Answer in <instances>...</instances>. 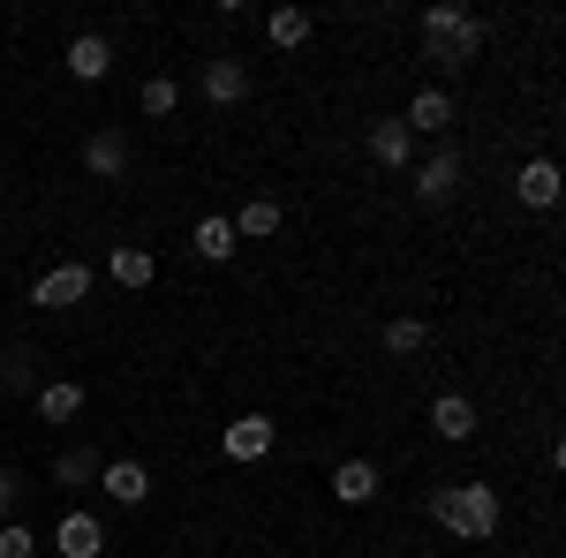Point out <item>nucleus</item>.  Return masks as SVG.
I'll return each instance as SVG.
<instances>
[{
  "instance_id": "b1692460",
  "label": "nucleus",
  "mask_w": 566,
  "mask_h": 558,
  "mask_svg": "<svg viewBox=\"0 0 566 558\" xmlns=\"http://www.w3.org/2000/svg\"><path fill=\"white\" fill-rule=\"evenodd\" d=\"M98 475V453H61L53 461V483H91Z\"/></svg>"
},
{
  "instance_id": "dca6fc26",
  "label": "nucleus",
  "mask_w": 566,
  "mask_h": 558,
  "mask_svg": "<svg viewBox=\"0 0 566 558\" xmlns=\"http://www.w3.org/2000/svg\"><path fill=\"white\" fill-rule=\"evenodd\" d=\"M189 242H197V257H205V264H227V257H234V250H242V242H234V219H197V234H189Z\"/></svg>"
},
{
  "instance_id": "f3484780",
  "label": "nucleus",
  "mask_w": 566,
  "mask_h": 558,
  "mask_svg": "<svg viewBox=\"0 0 566 558\" xmlns=\"http://www.w3.org/2000/svg\"><path fill=\"white\" fill-rule=\"evenodd\" d=\"M310 31H317V15H310V8H272V15H264V39L280 45V53H287V45H303Z\"/></svg>"
},
{
  "instance_id": "4be33fe9",
  "label": "nucleus",
  "mask_w": 566,
  "mask_h": 558,
  "mask_svg": "<svg viewBox=\"0 0 566 558\" xmlns=\"http://www.w3.org/2000/svg\"><path fill=\"white\" fill-rule=\"evenodd\" d=\"M423 340H431V325H423V317H392V325H386L392 355H423Z\"/></svg>"
},
{
  "instance_id": "6ab92c4d",
  "label": "nucleus",
  "mask_w": 566,
  "mask_h": 558,
  "mask_svg": "<svg viewBox=\"0 0 566 558\" xmlns=\"http://www.w3.org/2000/svg\"><path fill=\"white\" fill-rule=\"evenodd\" d=\"M106 272H114V287H151V272H159V264H151V250H114V257H106Z\"/></svg>"
},
{
  "instance_id": "f03ea898",
  "label": "nucleus",
  "mask_w": 566,
  "mask_h": 558,
  "mask_svg": "<svg viewBox=\"0 0 566 558\" xmlns=\"http://www.w3.org/2000/svg\"><path fill=\"white\" fill-rule=\"evenodd\" d=\"M483 53V15L469 8H423V61L431 69H469Z\"/></svg>"
},
{
  "instance_id": "393cba45",
  "label": "nucleus",
  "mask_w": 566,
  "mask_h": 558,
  "mask_svg": "<svg viewBox=\"0 0 566 558\" xmlns=\"http://www.w3.org/2000/svg\"><path fill=\"white\" fill-rule=\"evenodd\" d=\"M8 514H15V475L0 468V520H8Z\"/></svg>"
},
{
  "instance_id": "aec40b11",
  "label": "nucleus",
  "mask_w": 566,
  "mask_h": 558,
  "mask_svg": "<svg viewBox=\"0 0 566 558\" xmlns=\"http://www.w3.org/2000/svg\"><path fill=\"white\" fill-rule=\"evenodd\" d=\"M242 234H250V242L280 234V204H272V197H250V204H242V219H234V242H242Z\"/></svg>"
},
{
  "instance_id": "0eeeda50",
  "label": "nucleus",
  "mask_w": 566,
  "mask_h": 558,
  "mask_svg": "<svg viewBox=\"0 0 566 558\" xmlns=\"http://www.w3.org/2000/svg\"><path fill=\"white\" fill-rule=\"evenodd\" d=\"M370 159H378V167H416V136H408V122H400V114H386V122H370Z\"/></svg>"
},
{
  "instance_id": "9b49d317",
  "label": "nucleus",
  "mask_w": 566,
  "mask_h": 558,
  "mask_svg": "<svg viewBox=\"0 0 566 558\" xmlns=\"http://www.w3.org/2000/svg\"><path fill=\"white\" fill-rule=\"evenodd\" d=\"M400 122H408V136H446L453 129V98H446V91H416Z\"/></svg>"
},
{
  "instance_id": "2eb2a0df",
  "label": "nucleus",
  "mask_w": 566,
  "mask_h": 558,
  "mask_svg": "<svg viewBox=\"0 0 566 558\" xmlns=\"http://www.w3.org/2000/svg\"><path fill=\"white\" fill-rule=\"evenodd\" d=\"M333 498H340V506H370V498H378V468H370V461H340V468H333Z\"/></svg>"
},
{
  "instance_id": "412c9836",
  "label": "nucleus",
  "mask_w": 566,
  "mask_h": 558,
  "mask_svg": "<svg viewBox=\"0 0 566 558\" xmlns=\"http://www.w3.org/2000/svg\"><path fill=\"white\" fill-rule=\"evenodd\" d=\"M136 98H144V114H151V122H167V114L181 106V84H175V76H144Z\"/></svg>"
},
{
  "instance_id": "9d476101",
  "label": "nucleus",
  "mask_w": 566,
  "mask_h": 558,
  "mask_svg": "<svg viewBox=\"0 0 566 558\" xmlns=\"http://www.w3.org/2000/svg\"><path fill=\"white\" fill-rule=\"evenodd\" d=\"M514 197H522L528 212H552V204H559V167H552V159H528V167L514 173Z\"/></svg>"
},
{
  "instance_id": "a211bd4d",
  "label": "nucleus",
  "mask_w": 566,
  "mask_h": 558,
  "mask_svg": "<svg viewBox=\"0 0 566 558\" xmlns=\"http://www.w3.org/2000/svg\"><path fill=\"white\" fill-rule=\"evenodd\" d=\"M84 415V386H39V423H76Z\"/></svg>"
},
{
  "instance_id": "4468645a",
  "label": "nucleus",
  "mask_w": 566,
  "mask_h": 558,
  "mask_svg": "<svg viewBox=\"0 0 566 558\" xmlns=\"http://www.w3.org/2000/svg\"><path fill=\"white\" fill-rule=\"evenodd\" d=\"M106 69H114V45L98 39V31H84V39L69 45V76L76 84H106Z\"/></svg>"
},
{
  "instance_id": "7ed1b4c3",
  "label": "nucleus",
  "mask_w": 566,
  "mask_h": 558,
  "mask_svg": "<svg viewBox=\"0 0 566 558\" xmlns=\"http://www.w3.org/2000/svg\"><path fill=\"white\" fill-rule=\"evenodd\" d=\"M84 295H91V264H53V272L31 280V302L39 309H76Z\"/></svg>"
},
{
  "instance_id": "39448f33",
  "label": "nucleus",
  "mask_w": 566,
  "mask_h": 558,
  "mask_svg": "<svg viewBox=\"0 0 566 558\" xmlns=\"http://www.w3.org/2000/svg\"><path fill=\"white\" fill-rule=\"evenodd\" d=\"M453 189H461V151H453V144H438L431 159L416 167V197H423V204H446Z\"/></svg>"
},
{
  "instance_id": "1a4fd4ad",
  "label": "nucleus",
  "mask_w": 566,
  "mask_h": 558,
  "mask_svg": "<svg viewBox=\"0 0 566 558\" xmlns=\"http://www.w3.org/2000/svg\"><path fill=\"white\" fill-rule=\"evenodd\" d=\"M197 91H205L212 106H242V98H250V69H242V61H205Z\"/></svg>"
},
{
  "instance_id": "423d86ee",
  "label": "nucleus",
  "mask_w": 566,
  "mask_h": 558,
  "mask_svg": "<svg viewBox=\"0 0 566 558\" xmlns=\"http://www.w3.org/2000/svg\"><path fill=\"white\" fill-rule=\"evenodd\" d=\"M219 453L227 461H264L272 453V415H242V423L219 430Z\"/></svg>"
},
{
  "instance_id": "f8f14e48",
  "label": "nucleus",
  "mask_w": 566,
  "mask_h": 558,
  "mask_svg": "<svg viewBox=\"0 0 566 558\" xmlns=\"http://www.w3.org/2000/svg\"><path fill=\"white\" fill-rule=\"evenodd\" d=\"M84 167L98 173V181H122V173H129V136H122V129H98L84 144Z\"/></svg>"
},
{
  "instance_id": "5701e85b",
  "label": "nucleus",
  "mask_w": 566,
  "mask_h": 558,
  "mask_svg": "<svg viewBox=\"0 0 566 558\" xmlns=\"http://www.w3.org/2000/svg\"><path fill=\"white\" fill-rule=\"evenodd\" d=\"M0 558H39V536L23 520H0Z\"/></svg>"
},
{
  "instance_id": "20e7f679",
  "label": "nucleus",
  "mask_w": 566,
  "mask_h": 558,
  "mask_svg": "<svg viewBox=\"0 0 566 558\" xmlns=\"http://www.w3.org/2000/svg\"><path fill=\"white\" fill-rule=\"evenodd\" d=\"M106 544H114V536H106L98 514H61V528H53V551L61 558H98Z\"/></svg>"
},
{
  "instance_id": "ddd939ff",
  "label": "nucleus",
  "mask_w": 566,
  "mask_h": 558,
  "mask_svg": "<svg viewBox=\"0 0 566 558\" xmlns=\"http://www.w3.org/2000/svg\"><path fill=\"white\" fill-rule=\"evenodd\" d=\"M431 430H438V438H453V445H461V438H476V400H469V392H438Z\"/></svg>"
},
{
  "instance_id": "6e6552de",
  "label": "nucleus",
  "mask_w": 566,
  "mask_h": 558,
  "mask_svg": "<svg viewBox=\"0 0 566 558\" xmlns=\"http://www.w3.org/2000/svg\"><path fill=\"white\" fill-rule=\"evenodd\" d=\"M98 491H106L114 506H144V498H151V475H144V461H106V468H98Z\"/></svg>"
},
{
  "instance_id": "f257e3e1",
  "label": "nucleus",
  "mask_w": 566,
  "mask_h": 558,
  "mask_svg": "<svg viewBox=\"0 0 566 558\" xmlns=\"http://www.w3.org/2000/svg\"><path fill=\"white\" fill-rule=\"evenodd\" d=\"M431 520L446 536H461V544H491V536H499V491H491V483H438Z\"/></svg>"
}]
</instances>
